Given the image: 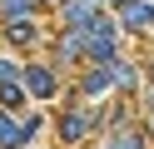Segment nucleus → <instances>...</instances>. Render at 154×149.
<instances>
[{"instance_id":"1","label":"nucleus","mask_w":154,"mask_h":149,"mask_svg":"<svg viewBox=\"0 0 154 149\" xmlns=\"http://www.w3.org/2000/svg\"><path fill=\"white\" fill-rule=\"evenodd\" d=\"M30 85H35V89L45 95V89H50V75H45V70H30Z\"/></svg>"}]
</instances>
